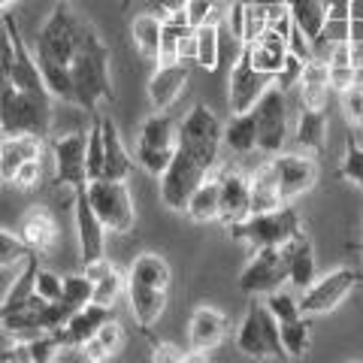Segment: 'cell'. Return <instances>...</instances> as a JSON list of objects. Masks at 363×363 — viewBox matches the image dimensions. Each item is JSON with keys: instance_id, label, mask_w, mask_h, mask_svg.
<instances>
[{"instance_id": "cell-1", "label": "cell", "mask_w": 363, "mask_h": 363, "mask_svg": "<svg viewBox=\"0 0 363 363\" xmlns=\"http://www.w3.org/2000/svg\"><path fill=\"white\" fill-rule=\"evenodd\" d=\"M70 73H73V104L91 112V116H97V106L104 100H112L109 49L88 21H82V30H79V45L70 61Z\"/></svg>"}, {"instance_id": "cell-2", "label": "cell", "mask_w": 363, "mask_h": 363, "mask_svg": "<svg viewBox=\"0 0 363 363\" xmlns=\"http://www.w3.org/2000/svg\"><path fill=\"white\" fill-rule=\"evenodd\" d=\"M52 130V94L49 91H25L6 85L0 91V136L37 133L45 136Z\"/></svg>"}, {"instance_id": "cell-3", "label": "cell", "mask_w": 363, "mask_h": 363, "mask_svg": "<svg viewBox=\"0 0 363 363\" xmlns=\"http://www.w3.org/2000/svg\"><path fill=\"white\" fill-rule=\"evenodd\" d=\"M227 230H230V240L242 242V245L252 248V252H257V248H281V245H288L294 236L303 230V227H300L297 212L285 203V206H279V209L248 215L245 221L227 227Z\"/></svg>"}, {"instance_id": "cell-4", "label": "cell", "mask_w": 363, "mask_h": 363, "mask_svg": "<svg viewBox=\"0 0 363 363\" xmlns=\"http://www.w3.org/2000/svg\"><path fill=\"white\" fill-rule=\"evenodd\" d=\"M176 145L182 152H188L194 161H200L206 169H212L218 164V152L224 145V124L218 121V116H215L209 106L197 104L182 118L179 133H176Z\"/></svg>"}, {"instance_id": "cell-5", "label": "cell", "mask_w": 363, "mask_h": 363, "mask_svg": "<svg viewBox=\"0 0 363 363\" xmlns=\"http://www.w3.org/2000/svg\"><path fill=\"white\" fill-rule=\"evenodd\" d=\"M79 30H82V18L70 13V4L58 0V6L52 9V16L45 18V25L37 33V61L70 67L79 45Z\"/></svg>"}, {"instance_id": "cell-6", "label": "cell", "mask_w": 363, "mask_h": 363, "mask_svg": "<svg viewBox=\"0 0 363 363\" xmlns=\"http://www.w3.org/2000/svg\"><path fill=\"white\" fill-rule=\"evenodd\" d=\"M236 348H240L245 357H255V360H281L285 357L281 336H279V321H276V315L267 309V303L248 306L240 330H236Z\"/></svg>"}, {"instance_id": "cell-7", "label": "cell", "mask_w": 363, "mask_h": 363, "mask_svg": "<svg viewBox=\"0 0 363 363\" xmlns=\"http://www.w3.org/2000/svg\"><path fill=\"white\" fill-rule=\"evenodd\" d=\"M88 200L94 206L97 218L104 221L109 233H128L136 224L133 197L124 182L116 179H91L88 182Z\"/></svg>"}, {"instance_id": "cell-8", "label": "cell", "mask_w": 363, "mask_h": 363, "mask_svg": "<svg viewBox=\"0 0 363 363\" xmlns=\"http://www.w3.org/2000/svg\"><path fill=\"white\" fill-rule=\"evenodd\" d=\"M255 116H257V152L267 157L279 155L288 143V100H285V91L276 82L257 100Z\"/></svg>"}, {"instance_id": "cell-9", "label": "cell", "mask_w": 363, "mask_h": 363, "mask_svg": "<svg viewBox=\"0 0 363 363\" xmlns=\"http://www.w3.org/2000/svg\"><path fill=\"white\" fill-rule=\"evenodd\" d=\"M357 285H360V272L351 269V267H339V269H333V272H327V276L315 279L312 285L303 291V297H300V312H303L306 318L333 312L336 306L342 303Z\"/></svg>"}, {"instance_id": "cell-10", "label": "cell", "mask_w": 363, "mask_h": 363, "mask_svg": "<svg viewBox=\"0 0 363 363\" xmlns=\"http://www.w3.org/2000/svg\"><path fill=\"white\" fill-rule=\"evenodd\" d=\"M209 176V169L203 167L200 161H194L188 152L176 149L173 164L164 169L161 176V200L164 206H169L173 212H185L191 194L200 188V182Z\"/></svg>"}, {"instance_id": "cell-11", "label": "cell", "mask_w": 363, "mask_h": 363, "mask_svg": "<svg viewBox=\"0 0 363 363\" xmlns=\"http://www.w3.org/2000/svg\"><path fill=\"white\" fill-rule=\"evenodd\" d=\"M288 281V255L281 248H257L255 257L240 276V288L245 294H272Z\"/></svg>"}, {"instance_id": "cell-12", "label": "cell", "mask_w": 363, "mask_h": 363, "mask_svg": "<svg viewBox=\"0 0 363 363\" xmlns=\"http://www.w3.org/2000/svg\"><path fill=\"white\" fill-rule=\"evenodd\" d=\"M276 82L269 73L255 70V64L248 61V55L240 52L233 70H230V85H227V104H230V116H240L257 106V100L264 97V91Z\"/></svg>"}, {"instance_id": "cell-13", "label": "cell", "mask_w": 363, "mask_h": 363, "mask_svg": "<svg viewBox=\"0 0 363 363\" xmlns=\"http://www.w3.org/2000/svg\"><path fill=\"white\" fill-rule=\"evenodd\" d=\"M85 143L88 133H67L52 143L55 157V182L67 188H82L88 185V169H85Z\"/></svg>"}, {"instance_id": "cell-14", "label": "cell", "mask_w": 363, "mask_h": 363, "mask_svg": "<svg viewBox=\"0 0 363 363\" xmlns=\"http://www.w3.org/2000/svg\"><path fill=\"white\" fill-rule=\"evenodd\" d=\"M272 169H276V179H279V194L281 203H291L297 200L300 194L315 188L318 182V164L306 155H272L269 157Z\"/></svg>"}, {"instance_id": "cell-15", "label": "cell", "mask_w": 363, "mask_h": 363, "mask_svg": "<svg viewBox=\"0 0 363 363\" xmlns=\"http://www.w3.org/2000/svg\"><path fill=\"white\" fill-rule=\"evenodd\" d=\"M76 240H79V257H82V264L88 260H97L104 257L106 252V227L104 221L97 218L94 206H91L88 200V185L76 188Z\"/></svg>"}, {"instance_id": "cell-16", "label": "cell", "mask_w": 363, "mask_h": 363, "mask_svg": "<svg viewBox=\"0 0 363 363\" xmlns=\"http://www.w3.org/2000/svg\"><path fill=\"white\" fill-rule=\"evenodd\" d=\"M188 76H191V67L188 61H169V64H157L155 73L145 85V94H149V104L152 109L164 112L176 104L182 97V91L188 85Z\"/></svg>"}, {"instance_id": "cell-17", "label": "cell", "mask_w": 363, "mask_h": 363, "mask_svg": "<svg viewBox=\"0 0 363 363\" xmlns=\"http://www.w3.org/2000/svg\"><path fill=\"white\" fill-rule=\"evenodd\" d=\"M218 182H221V209H218V221L224 227H233L245 221L252 215V182L240 173H230L224 169L218 173Z\"/></svg>"}, {"instance_id": "cell-18", "label": "cell", "mask_w": 363, "mask_h": 363, "mask_svg": "<svg viewBox=\"0 0 363 363\" xmlns=\"http://www.w3.org/2000/svg\"><path fill=\"white\" fill-rule=\"evenodd\" d=\"M227 336V318L215 309V306H197L188 321V345L194 354H206V351L218 348Z\"/></svg>"}, {"instance_id": "cell-19", "label": "cell", "mask_w": 363, "mask_h": 363, "mask_svg": "<svg viewBox=\"0 0 363 363\" xmlns=\"http://www.w3.org/2000/svg\"><path fill=\"white\" fill-rule=\"evenodd\" d=\"M112 315L109 306H97V303H85L82 309H76L70 315V321H67L64 327H58V330H52L55 336H58L61 348L64 345H85L91 336H97L100 324H106Z\"/></svg>"}, {"instance_id": "cell-20", "label": "cell", "mask_w": 363, "mask_h": 363, "mask_svg": "<svg viewBox=\"0 0 363 363\" xmlns=\"http://www.w3.org/2000/svg\"><path fill=\"white\" fill-rule=\"evenodd\" d=\"M242 52L248 55V61L255 64V70L269 73L272 79H276L279 70L285 67V58H288V37L276 28H267L257 40L245 43Z\"/></svg>"}, {"instance_id": "cell-21", "label": "cell", "mask_w": 363, "mask_h": 363, "mask_svg": "<svg viewBox=\"0 0 363 363\" xmlns=\"http://www.w3.org/2000/svg\"><path fill=\"white\" fill-rule=\"evenodd\" d=\"M18 236L25 240V245L30 248V252H37V255L52 252L55 240H58V230H55V221H52L49 209H43V206L28 209L18 221Z\"/></svg>"}, {"instance_id": "cell-22", "label": "cell", "mask_w": 363, "mask_h": 363, "mask_svg": "<svg viewBox=\"0 0 363 363\" xmlns=\"http://www.w3.org/2000/svg\"><path fill=\"white\" fill-rule=\"evenodd\" d=\"M43 155V136L21 133V136H0V164H4V182H13L18 167L30 157Z\"/></svg>"}, {"instance_id": "cell-23", "label": "cell", "mask_w": 363, "mask_h": 363, "mask_svg": "<svg viewBox=\"0 0 363 363\" xmlns=\"http://www.w3.org/2000/svg\"><path fill=\"white\" fill-rule=\"evenodd\" d=\"M37 272H40V255L37 252H30L28 260L21 264V272H18V279L13 281V288L6 291V297L4 303H0V315H16L21 309H28L30 300L37 297Z\"/></svg>"}, {"instance_id": "cell-24", "label": "cell", "mask_w": 363, "mask_h": 363, "mask_svg": "<svg viewBox=\"0 0 363 363\" xmlns=\"http://www.w3.org/2000/svg\"><path fill=\"white\" fill-rule=\"evenodd\" d=\"M285 255H288V281L294 288L306 291L318 279V264H315V248L303 236V230L285 245Z\"/></svg>"}, {"instance_id": "cell-25", "label": "cell", "mask_w": 363, "mask_h": 363, "mask_svg": "<svg viewBox=\"0 0 363 363\" xmlns=\"http://www.w3.org/2000/svg\"><path fill=\"white\" fill-rule=\"evenodd\" d=\"M100 128H104V176L100 179H116V182H124L130 176L133 169V157L128 155V149H124L121 143V133L116 128V121H112L109 116L100 118Z\"/></svg>"}, {"instance_id": "cell-26", "label": "cell", "mask_w": 363, "mask_h": 363, "mask_svg": "<svg viewBox=\"0 0 363 363\" xmlns=\"http://www.w3.org/2000/svg\"><path fill=\"white\" fill-rule=\"evenodd\" d=\"M128 303H130V312L136 318V324L143 330L157 321L164 315V306H167V291L164 288H145V285H136V281H128Z\"/></svg>"}, {"instance_id": "cell-27", "label": "cell", "mask_w": 363, "mask_h": 363, "mask_svg": "<svg viewBox=\"0 0 363 363\" xmlns=\"http://www.w3.org/2000/svg\"><path fill=\"white\" fill-rule=\"evenodd\" d=\"M327 128H330V118H327V106H321V109L303 106L294 143H297L303 152L318 155V152L324 149V143H327Z\"/></svg>"}, {"instance_id": "cell-28", "label": "cell", "mask_w": 363, "mask_h": 363, "mask_svg": "<svg viewBox=\"0 0 363 363\" xmlns=\"http://www.w3.org/2000/svg\"><path fill=\"white\" fill-rule=\"evenodd\" d=\"M218 209H221V182L218 176H206L200 182V188L191 194L185 212L191 221L209 224V221H218Z\"/></svg>"}, {"instance_id": "cell-29", "label": "cell", "mask_w": 363, "mask_h": 363, "mask_svg": "<svg viewBox=\"0 0 363 363\" xmlns=\"http://www.w3.org/2000/svg\"><path fill=\"white\" fill-rule=\"evenodd\" d=\"M161 33H164L161 13H143V16H136L130 25V37H133L136 52L149 61H157V55H161Z\"/></svg>"}, {"instance_id": "cell-30", "label": "cell", "mask_w": 363, "mask_h": 363, "mask_svg": "<svg viewBox=\"0 0 363 363\" xmlns=\"http://www.w3.org/2000/svg\"><path fill=\"white\" fill-rule=\"evenodd\" d=\"M252 182V215L255 212H269V209H279L285 206L281 203V194H279V179H276V169L272 164H260L255 169V176L248 179Z\"/></svg>"}, {"instance_id": "cell-31", "label": "cell", "mask_w": 363, "mask_h": 363, "mask_svg": "<svg viewBox=\"0 0 363 363\" xmlns=\"http://www.w3.org/2000/svg\"><path fill=\"white\" fill-rule=\"evenodd\" d=\"M224 145L236 155H252L257 152V116L255 109L233 116L230 124L224 128Z\"/></svg>"}, {"instance_id": "cell-32", "label": "cell", "mask_w": 363, "mask_h": 363, "mask_svg": "<svg viewBox=\"0 0 363 363\" xmlns=\"http://www.w3.org/2000/svg\"><path fill=\"white\" fill-rule=\"evenodd\" d=\"M128 281H136V285H145V288H164L169 285V264L161 255H140L130 264L128 272Z\"/></svg>"}, {"instance_id": "cell-33", "label": "cell", "mask_w": 363, "mask_h": 363, "mask_svg": "<svg viewBox=\"0 0 363 363\" xmlns=\"http://www.w3.org/2000/svg\"><path fill=\"white\" fill-rule=\"evenodd\" d=\"M176 133H179V124L173 121V116L164 109V112H152L149 118L143 121L140 128V140L136 145H152V149H164V145H176Z\"/></svg>"}, {"instance_id": "cell-34", "label": "cell", "mask_w": 363, "mask_h": 363, "mask_svg": "<svg viewBox=\"0 0 363 363\" xmlns=\"http://www.w3.org/2000/svg\"><path fill=\"white\" fill-rule=\"evenodd\" d=\"M281 4L288 6L291 18L303 28V33H306L309 40H315L318 33H321L324 21H327V6H324V0H281Z\"/></svg>"}, {"instance_id": "cell-35", "label": "cell", "mask_w": 363, "mask_h": 363, "mask_svg": "<svg viewBox=\"0 0 363 363\" xmlns=\"http://www.w3.org/2000/svg\"><path fill=\"white\" fill-rule=\"evenodd\" d=\"M279 336H281V348H285V357L288 360H303L306 351H309V324H306V315L294 318V321L279 324Z\"/></svg>"}, {"instance_id": "cell-36", "label": "cell", "mask_w": 363, "mask_h": 363, "mask_svg": "<svg viewBox=\"0 0 363 363\" xmlns=\"http://www.w3.org/2000/svg\"><path fill=\"white\" fill-rule=\"evenodd\" d=\"M185 13L191 28H203V25H224L227 21V6L224 0H185Z\"/></svg>"}, {"instance_id": "cell-37", "label": "cell", "mask_w": 363, "mask_h": 363, "mask_svg": "<svg viewBox=\"0 0 363 363\" xmlns=\"http://www.w3.org/2000/svg\"><path fill=\"white\" fill-rule=\"evenodd\" d=\"M218 30H221V25L194 28V37H197V61L194 64H200L203 70H215V67H218V55H221Z\"/></svg>"}, {"instance_id": "cell-38", "label": "cell", "mask_w": 363, "mask_h": 363, "mask_svg": "<svg viewBox=\"0 0 363 363\" xmlns=\"http://www.w3.org/2000/svg\"><path fill=\"white\" fill-rule=\"evenodd\" d=\"M104 128H100V116H94L88 130V143H85V169H88V182L104 176Z\"/></svg>"}, {"instance_id": "cell-39", "label": "cell", "mask_w": 363, "mask_h": 363, "mask_svg": "<svg viewBox=\"0 0 363 363\" xmlns=\"http://www.w3.org/2000/svg\"><path fill=\"white\" fill-rule=\"evenodd\" d=\"M179 145H164V149H152V145H136V164H140L149 176H164V169L173 164Z\"/></svg>"}, {"instance_id": "cell-40", "label": "cell", "mask_w": 363, "mask_h": 363, "mask_svg": "<svg viewBox=\"0 0 363 363\" xmlns=\"http://www.w3.org/2000/svg\"><path fill=\"white\" fill-rule=\"evenodd\" d=\"M124 291H128V279H124L121 272L112 267L104 279H97V281H94V297H91V303L109 306V309H112V306L118 303V297H121Z\"/></svg>"}, {"instance_id": "cell-41", "label": "cell", "mask_w": 363, "mask_h": 363, "mask_svg": "<svg viewBox=\"0 0 363 363\" xmlns=\"http://www.w3.org/2000/svg\"><path fill=\"white\" fill-rule=\"evenodd\" d=\"M339 176L363 191V145L354 140V136H348V140H345V155H342Z\"/></svg>"}, {"instance_id": "cell-42", "label": "cell", "mask_w": 363, "mask_h": 363, "mask_svg": "<svg viewBox=\"0 0 363 363\" xmlns=\"http://www.w3.org/2000/svg\"><path fill=\"white\" fill-rule=\"evenodd\" d=\"M30 255V248L25 245L18 233H9V230H0V269H9V267H18L25 264Z\"/></svg>"}, {"instance_id": "cell-43", "label": "cell", "mask_w": 363, "mask_h": 363, "mask_svg": "<svg viewBox=\"0 0 363 363\" xmlns=\"http://www.w3.org/2000/svg\"><path fill=\"white\" fill-rule=\"evenodd\" d=\"M267 309L276 315V321L279 324H285V321H294V318H300L303 312H300V300L294 297V294H288V291H272V294H267Z\"/></svg>"}, {"instance_id": "cell-44", "label": "cell", "mask_w": 363, "mask_h": 363, "mask_svg": "<svg viewBox=\"0 0 363 363\" xmlns=\"http://www.w3.org/2000/svg\"><path fill=\"white\" fill-rule=\"evenodd\" d=\"M339 109H342V116L351 128H363V85L360 82L339 91Z\"/></svg>"}, {"instance_id": "cell-45", "label": "cell", "mask_w": 363, "mask_h": 363, "mask_svg": "<svg viewBox=\"0 0 363 363\" xmlns=\"http://www.w3.org/2000/svg\"><path fill=\"white\" fill-rule=\"evenodd\" d=\"M94 297V279H88L85 272H73L64 276V300H70L73 306H85Z\"/></svg>"}, {"instance_id": "cell-46", "label": "cell", "mask_w": 363, "mask_h": 363, "mask_svg": "<svg viewBox=\"0 0 363 363\" xmlns=\"http://www.w3.org/2000/svg\"><path fill=\"white\" fill-rule=\"evenodd\" d=\"M269 28V6L260 4H245V30H242V45L257 40L260 33Z\"/></svg>"}, {"instance_id": "cell-47", "label": "cell", "mask_w": 363, "mask_h": 363, "mask_svg": "<svg viewBox=\"0 0 363 363\" xmlns=\"http://www.w3.org/2000/svg\"><path fill=\"white\" fill-rule=\"evenodd\" d=\"M37 297H43V300H61L64 297V276L40 267V272H37Z\"/></svg>"}, {"instance_id": "cell-48", "label": "cell", "mask_w": 363, "mask_h": 363, "mask_svg": "<svg viewBox=\"0 0 363 363\" xmlns=\"http://www.w3.org/2000/svg\"><path fill=\"white\" fill-rule=\"evenodd\" d=\"M97 342H100V348L106 351V354L112 357L116 351L121 348V342H124V330H121V324L116 321V318H109L106 324H100V330H97Z\"/></svg>"}, {"instance_id": "cell-49", "label": "cell", "mask_w": 363, "mask_h": 363, "mask_svg": "<svg viewBox=\"0 0 363 363\" xmlns=\"http://www.w3.org/2000/svg\"><path fill=\"white\" fill-rule=\"evenodd\" d=\"M303 67H306V61H300L297 55H291V52H288V58H285V67H281V70H279V76H276V85H279L281 91H288L291 85H300Z\"/></svg>"}, {"instance_id": "cell-50", "label": "cell", "mask_w": 363, "mask_h": 363, "mask_svg": "<svg viewBox=\"0 0 363 363\" xmlns=\"http://www.w3.org/2000/svg\"><path fill=\"white\" fill-rule=\"evenodd\" d=\"M300 85H330V64L327 61H306L303 67V76H300Z\"/></svg>"}, {"instance_id": "cell-51", "label": "cell", "mask_w": 363, "mask_h": 363, "mask_svg": "<svg viewBox=\"0 0 363 363\" xmlns=\"http://www.w3.org/2000/svg\"><path fill=\"white\" fill-rule=\"evenodd\" d=\"M206 354H185L182 348L169 345V342H157L152 351V360L155 363H185V360H203Z\"/></svg>"}, {"instance_id": "cell-52", "label": "cell", "mask_w": 363, "mask_h": 363, "mask_svg": "<svg viewBox=\"0 0 363 363\" xmlns=\"http://www.w3.org/2000/svg\"><path fill=\"white\" fill-rule=\"evenodd\" d=\"M40 179H43V161L40 157H30V161H25L18 167V173H16V179H13V185H18V188H33V185H40Z\"/></svg>"}, {"instance_id": "cell-53", "label": "cell", "mask_w": 363, "mask_h": 363, "mask_svg": "<svg viewBox=\"0 0 363 363\" xmlns=\"http://www.w3.org/2000/svg\"><path fill=\"white\" fill-rule=\"evenodd\" d=\"M357 70L354 64H330V91H345L357 82Z\"/></svg>"}, {"instance_id": "cell-54", "label": "cell", "mask_w": 363, "mask_h": 363, "mask_svg": "<svg viewBox=\"0 0 363 363\" xmlns=\"http://www.w3.org/2000/svg\"><path fill=\"white\" fill-rule=\"evenodd\" d=\"M303 88V106H309V109H321L327 106V100H330V85H300Z\"/></svg>"}, {"instance_id": "cell-55", "label": "cell", "mask_w": 363, "mask_h": 363, "mask_svg": "<svg viewBox=\"0 0 363 363\" xmlns=\"http://www.w3.org/2000/svg\"><path fill=\"white\" fill-rule=\"evenodd\" d=\"M224 25H230V33L242 43V30H245V0H236V4H230Z\"/></svg>"}, {"instance_id": "cell-56", "label": "cell", "mask_w": 363, "mask_h": 363, "mask_svg": "<svg viewBox=\"0 0 363 363\" xmlns=\"http://www.w3.org/2000/svg\"><path fill=\"white\" fill-rule=\"evenodd\" d=\"M13 4H16V0H0V13H6V9L13 6Z\"/></svg>"}, {"instance_id": "cell-57", "label": "cell", "mask_w": 363, "mask_h": 363, "mask_svg": "<svg viewBox=\"0 0 363 363\" xmlns=\"http://www.w3.org/2000/svg\"><path fill=\"white\" fill-rule=\"evenodd\" d=\"M0 182H4V164H0Z\"/></svg>"}, {"instance_id": "cell-58", "label": "cell", "mask_w": 363, "mask_h": 363, "mask_svg": "<svg viewBox=\"0 0 363 363\" xmlns=\"http://www.w3.org/2000/svg\"><path fill=\"white\" fill-rule=\"evenodd\" d=\"M121 4H124V6H130V0H121Z\"/></svg>"}, {"instance_id": "cell-59", "label": "cell", "mask_w": 363, "mask_h": 363, "mask_svg": "<svg viewBox=\"0 0 363 363\" xmlns=\"http://www.w3.org/2000/svg\"><path fill=\"white\" fill-rule=\"evenodd\" d=\"M61 4H70V0H61Z\"/></svg>"}, {"instance_id": "cell-60", "label": "cell", "mask_w": 363, "mask_h": 363, "mask_svg": "<svg viewBox=\"0 0 363 363\" xmlns=\"http://www.w3.org/2000/svg\"><path fill=\"white\" fill-rule=\"evenodd\" d=\"M360 252H363V245H360Z\"/></svg>"}]
</instances>
